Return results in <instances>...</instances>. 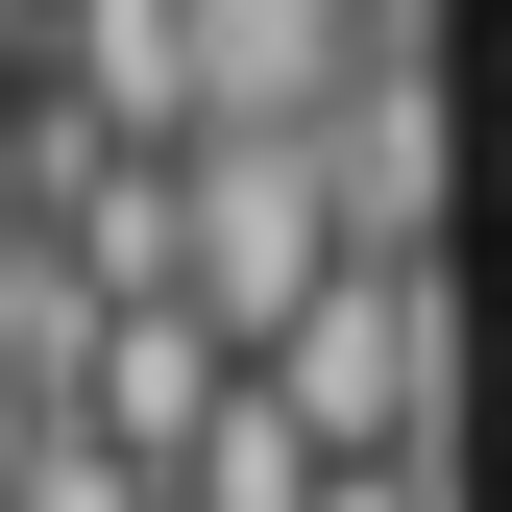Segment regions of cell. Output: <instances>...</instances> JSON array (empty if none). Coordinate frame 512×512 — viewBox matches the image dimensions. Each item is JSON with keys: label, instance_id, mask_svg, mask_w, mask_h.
<instances>
[{"label": "cell", "instance_id": "6da1fadb", "mask_svg": "<svg viewBox=\"0 0 512 512\" xmlns=\"http://www.w3.org/2000/svg\"><path fill=\"white\" fill-rule=\"evenodd\" d=\"M317 171H342L366 269H464V220H488V74H464V0L366 49V98L317 122Z\"/></svg>", "mask_w": 512, "mask_h": 512}, {"label": "cell", "instance_id": "7a4b0ae2", "mask_svg": "<svg viewBox=\"0 0 512 512\" xmlns=\"http://www.w3.org/2000/svg\"><path fill=\"white\" fill-rule=\"evenodd\" d=\"M366 269V220H342V171L317 147H196V317L244 366H293V317Z\"/></svg>", "mask_w": 512, "mask_h": 512}, {"label": "cell", "instance_id": "3957f363", "mask_svg": "<svg viewBox=\"0 0 512 512\" xmlns=\"http://www.w3.org/2000/svg\"><path fill=\"white\" fill-rule=\"evenodd\" d=\"M49 122L196 171V147H220V98H196V0H49Z\"/></svg>", "mask_w": 512, "mask_h": 512}, {"label": "cell", "instance_id": "277c9868", "mask_svg": "<svg viewBox=\"0 0 512 512\" xmlns=\"http://www.w3.org/2000/svg\"><path fill=\"white\" fill-rule=\"evenodd\" d=\"M171 512H342V439H317V415L269 391V366H244V415H220V464L171 488Z\"/></svg>", "mask_w": 512, "mask_h": 512}, {"label": "cell", "instance_id": "5b68a950", "mask_svg": "<svg viewBox=\"0 0 512 512\" xmlns=\"http://www.w3.org/2000/svg\"><path fill=\"white\" fill-rule=\"evenodd\" d=\"M342 512H512L488 464H342Z\"/></svg>", "mask_w": 512, "mask_h": 512}, {"label": "cell", "instance_id": "8992f818", "mask_svg": "<svg viewBox=\"0 0 512 512\" xmlns=\"http://www.w3.org/2000/svg\"><path fill=\"white\" fill-rule=\"evenodd\" d=\"M49 439H74V415H49V391H25V366H0V512H25V488H49Z\"/></svg>", "mask_w": 512, "mask_h": 512}, {"label": "cell", "instance_id": "52a82bcc", "mask_svg": "<svg viewBox=\"0 0 512 512\" xmlns=\"http://www.w3.org/2000/svg\"><path fill=\"white\" fill-rule=\"evenodd\" d=\"M25 269H49V220H25V147H0V293H25Z\"/></svg>", "mask_w": 512, "mask_h": 512}, {"label": "cell", "instance_id": "ba28073f", "mask_svg": "<svg viewBox=\"0 0 512 512\" xmlns=\"http://www.w3.org/2000/svg\"><path fill=\"white\" fill-rule=\"evenodd\" d=\"M366 25H439V0H366Z\"/></svg>", "mask_w": 512, "mask_h": 512}]
</instances>
